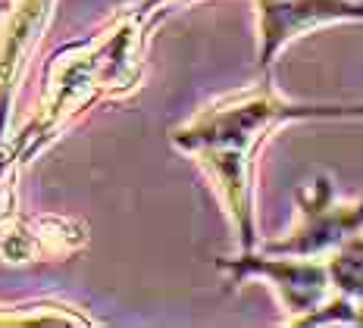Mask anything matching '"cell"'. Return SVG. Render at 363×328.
Wrapping results in <instances>:
<instances>
[{
  "label": "cell",
  "mask_w": 363,
  "mask_h": 328,
  "mask_svg": "<svg viewBox=\"0 0 363 328\" xmlns=\"http://www.w3.org/2000/svg\"><path fill=\"white\" fill-rule=\"evenodd\" d=\"M363 116V106H301L279 94L269 81L241 88L198 110L172 128V144L203 169L225 216L238 234L241 254L257 247L254 222V159L272 128L291 119Z\"/></svg>",
  "instance_id": "obj_1"
},
{
  "label": "cell",
  "mask_w": 363,
  "mask_h": 328,
  "mask_svg": "<svg viewBox=\"0 0 363 328\" xmlns=\"http://www.w3.org/2000/svg\"><path fill=\"white\" fill-rule=\"evenodd\" d=\"M160 10L166 6L138 0L132 10L119 13L101 35L69 44L50 57L44 69L41 103L35 116L10 138L22 166L32 163L44 147H50L97 101L138 91L145 79L147 32Z\"/></svg>",
  "instance_id": "obj_2"
},
{
  "label": "cell",
  "mask_w": 363,
  "mask_h": 328,
  "mask_svg": "<svg viewBox=\"0 0 363 328\" xmlns=\"http://www.w3.org/2000/svg\"><path fill=\"white\" fill-rule=\"evenodd\" d=\"M225 272H232L235 281L245 278H263L269 281L272 288L279 291L282 303L289 307L294 325L298 319L310 316L316 307L329 300L332 281H329V269L323 259L316 256H289V259H272V256H254V254H241L235 263L229 259H219Z\"/></svg>",
  "instance_id": "obj_3"
},
{
  "label": "cell",
  "mask_w": 363,
  "mask_h": 328,
  "mask_svg": "<svg viewBox=\"0 0 363 328\" xmlns=\"http://www.w3.org/2000/svg\"><path fill=\"white\" fill-rule=\"evenodd\" d=\"M54 4L57 0H13L0 22V138H6L16 91L28 69V60L35 57V47L50 26Z\"/></svg>",
  "instance_id": "obj_4"
},
{
  "label": "cell",
  "mask_w": 363,
  "mask_h": 328,
  "mask_svg": "<svg viewBox=\"0 0 363 328\" xmlns=\"http://www.w3.org/2000/svg\"><path fill=\"white\" fill-rule=\"evenodd\" d=\"M326 22H363L360 0H257L260 63L269 66L294 38Z\"/></svg>",
  "instance_id": "obj_5"
},
{
  "label": "cell",
  "mask_w": 363,
  "mask_h": 328,
  "mask_svg": "<svg viewBox=\"0 0 363 328\" xmlns=\"http://www.w3.org/2000/svg\"><path fill=\"white\" fill-rule=\"evenodd\" d=\"M301 222L285 241L267 244V254L285 256H320L323 250H335L342 241L363 228V200L360 203H335L326 185L304 191L301 197Z\"/></svg>",
  "instance_id": "obj_6"
},
{
  "label": "cell",
  "mask_w": 363,
  "mask_h": 328,
  "mask_svg": "<svg viewBox=\"0 0 363 328\" xmlns=\"http://www.w3.org/2000/svg\"><path fill=\"white\" fill-rule=\"evenodd\" d=\"M88 244V225L69 216H13L0 234V259L10 266L48 263L79 254Z\"/></svg>",
  "instance_id": "obj_7"
},
{
  "label": "cell",
  "mask_w": 363,
  "mask_h": 328,
  "mask_svg": "<svg viewBox=\"0 0 363 328\" xmlns=\"http://www.w3.org/2000/svg\"><path fill=\"white\" fill-rule=\"evenodd\" d=\"M91 328L85 310L63 300H19L0 303V328Z\"/></svg>",
  "instance_id": "obj_8"
},
{
  "label": "cell",
  "mask_w": 363,
  "mask_h": 328,
  "mask_svg": "<svg viewBox=\"0 0 363 328\" xmlns=\"http://www.w3.org/2000/svg\"><path fill=\"white\" fill-rule=\"evenodd\" d=\"M329 281L342 297L363 300V238L351 234L335 247V254L326 263Z\"/></svg>",
  "instance_id": "obj_9"
},
{
  "label": "cell",
  "mask_w": 363,
  "mask_h": 328,
  "mask_svg": "<svg viewBox=\"0 0 363 328\" xmlns=\"http://www.w3.org/2000/svg\"><path fill=\"white\" fill-rule=\"evenodd\" d=\"M19 157L13 150L10 135L0 138V225L16 216V181H19Z\"/></svg>",
  "instance_id": "obj_10"
},
{
  "label": "cell",
  "mask_w": 363,
  "mask_h": 328,
  "mask_svg": "<svg viewBox=\"0 0 363 328\" xmlns=\"http://www.w3.org/2000/svg\"><path fill=\"white\" fill-rule=\"evenodd\" d=\"M145 4H154V6H169L172 0H145Z\"/></svg>",
  "instance_id": "obj_11"
}]
</instances>
